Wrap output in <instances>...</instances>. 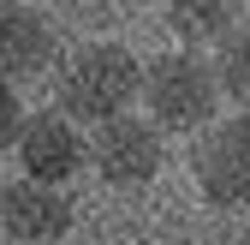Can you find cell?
I'll return each instance as SVG.
<instances>
[{
	"instance_id": "5",
	"label": "cell",
	"mask_w": 250,
	"mask_h": 245,
	"mask_svg": "<svg viewBox=\"0 0 250 245\" xmlns=\"http://www.w3.org/2000/svg\"><path fill=\"white\" fill-rule=\"evenodd\" d=\"M60 48L66 36L42 0H0V84H48Z\"/></svg>"
},
{
	"instance_id": "2",
	"label": "cell",
	"mask_w": 250,
	"mask_h": 245,
	"mask_svg": "<svg viewBox=\"0 0 250 245\" xmlns=\"http://www.w3.org/2000/svg\"><path fill=\"white\" fill-rule=\"evenodd\" d=\"M137 114L155 132L167 138H197L208 120L227 114L221 78H214V60L197 48H155L143 54V78H137Z\"/></svg>"
},
{
	"instance_id": "8",
	"label": "cell",
	"mask_w": 250,
	"mask_h": 245,
	"mask_svg": "<svg viewBox=\"0 0 250 245\" xmlns=\"http://www.w3.org/2000/svg\"><path fill=\"white\" fill-rule=\"evenodd\" d=\"M250 18V0H161V30L173 36V48H221L232 30Z\"/></svg>"
},
{
	"instance_id": "10",
	"label": "cell",
	"mask_w": 250,
	"mask_h": 245,
	"mask_svg": "<svg viewBox=\"0 0 250 245\" xmlns=\"http://www.w3.org/2000/svg\"><path fill=\"white\" fill-rule=\"evenodd\" d=\"M24 120H30L24 90L0 84V156H12V149H18V138H24Z\"/></svg>"
},
{
	"instance_id": "4",
	"label": "cell",
	"mask_w": 250,
	"mask_h": 245,
	"mask_svg": "<svg viewBox=\"0 0 250 245\" xmlns=\"http://www.w3.org/2000/svg\"><path fill=\"white\" fill-rule=\"evenodd\" d=\"M167 168V132H155L149 120L131 108L119 120H102V126H89V179H96L102 192H143L155 186Z\"/></svg>"
},
{
	"instance_id": "9",
	"label": "cell",
	"mask_w": 250,
	"mask_h": 245,
	"mask_svg": "<svg viewBox=\"0 0 250 245\" xmlns=\"http://www.w3.org/2000/svg\"><path fill=\"white\" fill-rule=\"evenodd\" d=\"M208 60H214V78H221L227 108H250V18L232 30L221 48H208Z\"/></svg>"
},
{
	"instance_id": "1",
	"label": "cell",
	"mask_w": 250,
	"mask_h": 245,
	"mask_svg": "<svg viewBox=\"0 0 250 245\" xmlns=\"http://www.w3.org/2000/svg\"><path fill=\"white\" fill-rule=\"evenodd\" d=\"M137 78H143V54L125 36H72L48 72V108H60L89 132L137 108Z\"/></svg>"
},
{
	"instance_id": "7",
	"label": "cell",
	"mask_w": 250,
	"mask_h": 245,
	"mask_svg": "<svg viewBox=\"0 0 250 245\" xmlns=\"http://www.w3.org/2000/svg\"><path fill=\"white\" fill-rule=\"evenodd\" d=\"M72 227H78L72 186H42L30 173L0 179V233L12 245H60Z\"/></svg>"
},
{
	"instance_id": "6",
	"label": "cell",
	"mask_w": 250,
	"mask_h": 245,
	"mask_svg": "<svg viewBox=\"0 0 250 245\" xmlns=\"http://www.w3.org/2000/svg\"><path fill=\"white\" fill-rule=\"evenodd\" d=\"M12 162H18V173L42 179V186H72V179H83V168H89V132L78 126V120H66L60 108L36 102L30 120H24V138L12 149Z\"/></svg>"
},
{
	"instance_id": "3",
	"label": "cell",
	"mask_w": 250,
	"mask_h": 245,
	"mask_svg": "<svg viewBox=\"0 0 250 245\" xmlns=\"http://www.w3.org/2000/svg\"><path fill=\"white\" fill-rule=\"evenodd\" d=\"M185 179L203 209L221 216L250 209V108H227L185 144Z\"/></svg>"
}]
</instances>
